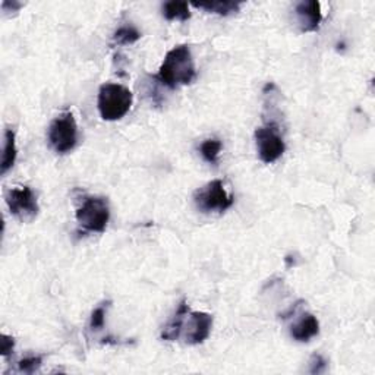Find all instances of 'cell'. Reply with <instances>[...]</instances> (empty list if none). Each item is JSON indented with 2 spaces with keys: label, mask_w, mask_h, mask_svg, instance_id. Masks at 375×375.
I'll use <instances>...</instances> for the list:
<instances>
[{
  "label": "cell",
  "mask_w": 375,
  "mask_h": 375,
  "mask_svg": "<svg viewBox=\"0 0 375 375\" xmlns=\"http://www.w3.org/2000/svg\"><path fill=\"white\" fill-rule=\"evenodd\" d=\"M197 78L195 63L191 49L186 45L173 47L164 56L155 79L160 81L170 90H176L181 85H190Z\"/></svg>",
  "instance_id": "cell-1"
},
{
  "label": "cell",
  "mask_w": 375,
  "mask_h": 375,
  "mask_svg": "<svg viewBox=\"0 0 375 375\" xmlns=\"http://www.w3.org/2000/svg\"><path fill=\"white\" fill-rule=\"evenodd\" d=\"M132 103L134 94L125 85L106 82L100 86L97 106L103 121L114 122L122 119L131 110Z\"/></svg>",
  "instance_id": "cell-2"
},
{
  "label": "cell",
  "mask_w": 375,
  "mask_h": 375,
  "mask_svg": "<svg viewBox=\"0 0 375 375\" xmlns=\"http://www.w3.org/2000/svg\"><path fill=\"white\" fill-rule=\"evenodd\" d=\"M75 217L78 226L85 232L103 234L110 219L107 199L103 197H84Z\"/></svg>",
  "instance_id": "cell-3"
},
{
  "label": "cell",
  "mask_w": 375,
  "mask_h": 375,
  "mask_svg": "<svg viewBox=\"0 0 375 375\" xmlns=\"http://www.w3.org/2000/svg\"><path fill=\"white\" fill-rule=\"evenodd\" d=\"M49 144L57 154H68L77 147L78 126L72 112H63L49 126Z\"/></svg>",
  "instance_id": "cell-4"
},
{
  "label": "cell",
  "mask_w": 375,
  "mask_h": 375,
  "mask_svg": "<svg viewBox=\"0 0 375 375\" xmlns=\"http://www.w3.org/2000/svg\"><path fill=\"white\" fill-rule=\"evenodd\" d=\"M194 203L201 213H224L234 206L235 198L226 192L220 179H215L194 192Z\"/></svg>",
  "instance_id": "cell-5"
},
{
  "label": "cell",
  "mask_w": 375,
  "mask_h": 375,
  "mask_svg": "<svg viewBox=\"0 0 375 375\" xmlns=\"http://www.w3.org/2000/svg\"><path fill=\"white\" fill-rule=\"evenodd\" d=\"M10 214L22 223H31L40 211L37 197L30 186L10 188L5 194Z\"/></svg>",
  "instance_id": "cell-6"
},
{
  "label": "cell",
  "mask_w": 375,
  "mask_h": 375,
  "mask_svg": "<svg viewBox=\"0 0 375 375\" xmlns=\"http://www.w3.org/2000/svg\"><path fill=\"white\" fill-rule=\"evenodd\" d=\"M255 144L259 160L266 164L277 162L286 151L284 139L274 123L255 129Z\"/></svg>",
  "instance_id": "cell-7"
},
{
  "label": "cell",
  "mask_w": 375,
  "mask_h": 375,
  "mask_svg": "<svg viewBox=\"0 0 375 375\" xmlns=\"http://www.w3.org/2000/svg\"><path fill=\"white\" fill-rule=\"evenodd\" d=\"M213 327V316L207 312H191L188 314L183 328H186L185 342L188 344L204 343Z\"/></svg>",
  "instance_id": "cell-8"
},
{
  "label": "cell",
  "mask_w": 375,
  "mask_h": 375,
  "mask_svg": "<svg viewBox=\"0 0 375 375\" xmlns=\"http://www.w3.org/2000/svg\"><path fill=\"white\" fill-rule=\"evenodd\" d=\"M295 15H296V21L302 33L316 31L323 21L321 3L316 2V0L300 2L295 8Z\"/></svg>",
  "instance_id": "cell-9"
},
{
  "label": "cell",
  "mask_w": 375,
  "mask_h": 375,
  "mask_svg": "<svg viewBox=\"0 0 375 375\" xmlns=\"http://www.w3.org/2000/svg\"><path fill=\"white\" fill-rule=\"evenodd\" d=\"M320 333V323L312 314H304L292 326L291 336L296 342H309L312 337Z\"/></svg>",
  "instance_id": "cell-10"
},
{
  "label": "cell",
  "mask_w": 375,
  "mask_h": 375,
  "mask_svg": "<svg viewBox=\"0 0 375 375\" xmlns=\"http://www.w3.org/2000/svg\"><path fill=\"white\" fill-rule=\"evenodd\" d=\"M190 307H188L186 300L182 299L181 304L178 305V309L173 315V319L167 323V326L163 328L162 331V339L166 342H176L181 337V333L183 330L186 316L190 314Z\"/></svg>",
  "instance_id": "cell-11"
},
{
  "label": "cell",
  "mask_w": 375,
  "mask_h": 375,
  "mask_svg": "<svg viewBox=\"0 0 375 375\" xmlns=\"http://www.w3.org/2000/svg\"><path fill=\"white\" fill-rule=\"evenodd\" d=\"M17 142H15V132L8 128L5 131V142H3V155H2V164H0V173H5L13 167L17 160Z\"/></svg>",
  "instance_id": "cell-12"
},
{
  "label": "cell",
  "mask_w": 375,
  "mask_h": 375,
  "mask_svg": "<svg viewBox=\"0 0 375 375\" xmlns=\"http://www.w3.org/2000/svg\"><path fill=\"white\" fill-rule=\"evenodd\" d=\"M163 15L167 21H188L191 18V10L188 2H179V0H170L163 5Z\"/></svg>",
  "instance_id": "cell-13"
},
{
  "label": "cell",
  "mask_w": 375,
  "mask_h": 375,
  "mask_svg": "<svg viewBox=\"0 0 375 375\" xmlns=\"http://www.w3.org/2000/svg\"><path fill=\"white\" fill-rule=\"evenodd\" d=\"M195 8L203 9L210 13H217V15L227 17L232 13L239 12L240 3L239 2H230V0H217V2H206V3H194Z\"/></svg>",
  "instance_id": "cell-14"
},
{
  "label": "cell",
  "mask_w": 375,
  "mask_h": 375,
  "mask_svg": "<svg viewBox=\"0 0 375 375\" xmlns=\"http://www.w3.org/2000/svg\"><path fill=\"white\" fill-rule=\"evenodd\" d=\"M223 148V144L217 138H210L206 139L203 144L199 146V153L203 155L204 160L210 164H217L219 163V154Z\"/></svg>",
  "instance_id": "cell-15"
},
{
  "label": "cell",
  "mask_w": 375,
  "mask_h": 375,
  "mask_svg": "<svg viewBox=\"0 0 375 375\" xmlns=\"http://www.w3.org/2000/svg\"><path fill=\"white\" fill-rule=\"evenodd\" d=\"M139 38H141V33L132 25L121 26L119 30L114 33V36H113V41L116 43L118 46L134 45V43H137Z\"/></svg>",
  "instance_id": "cell-16"
},
{
  "label": "cell",
  "mask_w": 375,
  "mask_h": 375,
  "mask_svg": "<svg viewBox=\"0 0 375 375\" xmlns=\"http://www.w3.org/2000/svg\"><path fill=\"white\" fill-rule=\"evenodd\" d=\"M41 364H43V356H28V358H24L20 360L18 369H20V372L33 374V372L40 369Z\"/></svg>",
  "instance_id": "cell-17"
},
{
  "label": "cell",
  "mask_w": 375,
  "mask_h": 375,
  "mask_svg": "<svg viewBox=\"0 0 375 375\" xmlns=\"http://www.w3.org/2000/svg\"><path fill=\"white\" fill-rule=\"evenodd\" d=\"M110 304V302H107V304H103L100 305L98 308H95L91 314V319H90V328L91 330H102L105 327V319H106V309H107V305Z\"/></svg>",
  "instance_id": "cell-18"
},
{
  "label": "cell",
  "mask_w": 375,
  "mask_h": 375,
  "mask_svg": "<svg viewBox=\"0 0 375 375\" xmlns=\"http://www.w3.org/2000/svg\"><path fill=\"white\" fill-rule=\"evenodd\" d=\"M326 367H327V360L321 355H319V353L312 355L311 362H309V372L311 374H321L326 371Z\"/></svg>",
  "instance_id": "cell-19"
},
{
  "label": "cell",
  "mask_w": 375,
  "mask_h": 375,
  "mask_svg": "<svg viewBox=\"0 0 375 375\" xmlns=\"http://www.w3.org/2000/svg\"><path fill=\"white\" fill-rule=\"evenodd\" d=\"M15 348V339L8 335H2V348H0V353L3 356H9Z\"/></svg>",
  "instance_id": "cell-20"
},
{
  "label": "cell",
  "mask_w": 375,
  "mask_h": 375,
  "mask_svg": "<svg viewBox=\"0 0 375 375\" xmlns=\"http://www.w3.org/2000/svg\"><path fill=\"white\" fill-rule=\"evenodd\" d=\"M24 5L20 3V2H15V0H12V2H9V0H5V2L2 3V9L5 12H18Z\"/></svg>",
  "instance_id": "cell-21"
}]
</instances>
